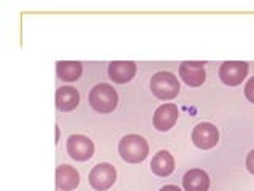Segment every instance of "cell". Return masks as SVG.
Wrapping results in <instances>:
<instances>
[{"instance_id":"6da1fadb","label":"cell","mask_w":254,"mask_h":191,"mask_svg":"<svg viewBox=\"0 0 254 191\" xmlns=\"http://www.w3.org/2000/svg\"><path fill=\"white\" fill-rule=\"evenodd\" d=\"M149 153L148 142L137 134H129L119 142V155L126 163L138 164L145 161Z\"/></svg>"},{"instance_id":"7a4b0ae2","label":"cell","mask_w":254,"mask_h":191,"mask_svg":"<svg viewBox=\"0 0 254 191\" xmlns=\"http://www.w3.org/2000/svg\"><path fill=\"white\" fill-rule=\"evenodd\" d=\"M89 105L99 113H110L118 107V93L113 86L102 83L89 93Z\"/></svg>"},{"instance_id":"3957f363","label":"cell","mask_w":254,"mask_h":191,"mask_svg":"<svg viewBox=\"0 0 254 191\" xmlns=\"http://www.w3.org/2000/svg\"><path fill=\"white\" fill-rule=\"evenodd\" d=\"M151 91L157 99L172 100L180 93L178 78L170 72H159L151 78Z\"/></svg>"},{"instance_id":"277c9868","label":"cell","mask_w":254,"mask_h":191,"mask_svg":"<svg viewBox=\"0 0 254 191\" xmlns=\"http://www.w3.org/2000/svg\"><path fill=\"white\" fill-rule=\"evenodd\" d=\"M115 182H116V169L115 166H111L108 163L94 166V169L89 172V183L97 191L108 190L110 187H113Z\"/></svg>"},{"instance_id":"5b68a950","label":"cell","mask_w":254,"mask_h":191,"mask_svg":"<svg viewBox=\"0 0 254 191\" xmlns=\"http://www.w3.org/2000/svg\"><path fill=\"white\" fill-rule=\"evenodd\" d=\"M248 64L242 61H229L224 62L219 69L221 82L227 86H238L248 75Z\"/></svg>"},{"instance_id":"8992f818","label":"cell","mask_w":254,"mask_h":191,"mask_svg":"<svg viewBox=\"0 0 254 191\" xmlns=\"http://www.w3.org/2000/svg\"><path fill=\"white\" fill-rule=\"evenodd\" d=\"M219 142V131L211 123H200L192 131V143L200 150H210Z\"/></svg>"},{"instance_id":"52a82bcc","label":"cell","mask_w":254,"mask_h":191,"mask_svg":"<svg viewBox=\"0 0 254 191\" xmlns=\"http://www.w3.org/2000/svg\"><path fill=\"white\" fill-rule=\"evenodd\" d=\"M67 151L71 159L75 161H87L94 155V143L86 135H70L67 140Z\"/></svg>"},{"instance_id":"ba28073f","label":"cell","mask_w":254,"mask_h":191,"mask_svg":"<svg viewBox=\"0 0 254 191\" xmlns=\"http://www.w3.org/2000/svg\"><path fill=\"white\" fill-rule=\"evenodd\" d=\"M180 77L188 86H200L205 82V62H183L180 66Z\"/></svg>"},{"instance_id":"9c48e42d","label":"cell","mask_w":254,"mask_h":191,"mask_svg":"<svg viewBox=\"0 0 254 191\" xmlns=\"http://www.w3.org/2000/svg\"><path fill=\"white\" fill-rule=\"evenodd\" d=\"M177 119H178V107L175 103H164V105H161L156 110L153 123L157 131L165 132L172 129L175 123H177Z\"/></svg>"},{"instance_id":"30bf717a","label":"cell","mask_w":254,"mask_h":191,"mask_svg":"<svg viewBox=\"0 0 254 191\" xmlns=\"http://www.w3.org/2000/svg\"><path fill=\"white\" fill-rule=\"evenodd\" d=\"M135 72H137V66L132 61H115L110 64L108 67V77L113 80L115 83H127L133 78Z\"/></svg>"},{"instance_id":"8fae6325","label":"cell","mask_w":254,"mask_h":191,"mask_svg":"<svg viewBox=\"0 0 254 191\" xmlns=\"http://www.w3.org/2000/svg\"><path fill=\"white\" fill-rule=\"evenodd\" d=\"M56 185L59 190L71 191L79 185V174L75 167L68 164H62L56 169Z\"/></svg>"},{"instance_id":"7c38bea8","label":"cell","mask_w":254,"mask_h":191,"mask_svg":"<svg viewBox=\"0 0 254 191\" xmlns=\"http://www.w3.org/2000/svg\"><path fill=\"white\" fill-rule=\"evenodd\" d=\"M183 187L186 191H208L210 177L202 169H190L183 177Z\"/></svg>"},{"instance_id":"4fadbf2b","label":"cell","mask_w":254,"mask_h":191,"mask_svg":"<svg viewBox=\"0 0 254 191\" xmlns=\"http://www.w3.org/2000/svg\"><path fill=\"white\" fill-rule=\"evenodd\" d=\"M79 93L71 86H62L56 93V105L61 111H70L78 107Z\"/></svg>"},{"instance_id":"5bb4252c","label":"cell","mask_w":254,"mask_h":191,"mask_svg":"<svg viewBox=\"0 0 254 191\" xmlns=\"http://www.w3.org/2000/svg\"><path fill=\"white\" fill-rule=\"evenodd\" d=\"M151 171H153L159 177H169L175 171V159L169 151H159L151 161Z\"/></svg>"},{"instance_id":"9a60e30c","label":"cell","mask_w":254,"mask_h":191,"mask_svg":"<svg viewBox=\"0 0 254 191\" xmlns=\"http://www.w3.org/2000/svg\"><path fill=\"white\" fill-rule=\"evenodd\" d=\"M56 70H58V77L64 82H76L83 74V66L76 61H61L58 62Z\"/></svg>"},{"instance_id":"2e32d148","label":"cell","mask_w":254,"mask_h":191,"mask_svg":"<svg viewBox=\"0 0 254 191\" xmlns=\"http://www.w3.org/2000/svg\"><path fill=\"white\" fill-rule=\"evenodd\" d=\"M245 96H246V99H248L250 102L254 103V77L250 80L248 83H246V86H245Z\"/></svg>"},{"instance_id":"e0dca14e","label":"cell","mask_w":254,"mask_h":191,"mask_svg":"<svg viewBox=\"0 0 254 191\" xmlns=\"http://www.w3.org/2000/svg\"><path fill=\"white\" fill-rule=\"evenodd\" d=\"M246 169H248L250 174L254 175V150H251L248 156H246Z\"/></svg>"},{"instance_id":"ac0fdd59","label":"cell","mask_w":254,"mask_h":191,"mask_svg":"<svg viewBox=\"0 0 254 191\" xmlns=\"http://www.w3.org/2000/svg\"><path fill=\"white\" fill-rule=\"evenodd\" d=\"M159 191H181L178 187H175V185H165V187H162Z\"/></svg>"},{"instance_id":"d6986e66","label":"cell","mask_w":254,"mask_h":191,"mask_svg":"<svg viewBox=\"0 0 254 191\" xmlns=\"http://www.w3.org/2000/svg\"><path fill=\"white\" fill-rule=\"evenodd\" d=\"M59 191H64V190H59Z\"/></svg>"}]
</instances>
